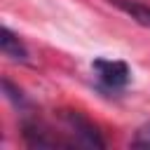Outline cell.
Here are the masks:
<instances>
[{
    "label": "cell",
    "mask_w": 150,
    "mask_h": 150,
    "mask_svg": "<svg viewBox=\"0 0 150 150\" xmlns=\"http://www.w3.org/2000/svg\"><path fill=\"white\" fill-rule=\"evenodd\" d=\"M91 68L96 73V80L110 91L124 89L131 80V68L120 59H96Z\"/></svg>",
    "instance_id": "cell-1"
},
{
    "label": "cell",
    "mask_w": 150,
    "mask_h": 150,
    "mask_svg": "<svg viewBox=\"0 0 150 150\" xmlns=\"http://www.w3.org/2000/svg\"><path fill=\"white\" fill-rule=\"evenodd\" d=\"M63 120H66V124L70 127L73 138H75L77 145H89V148H103V145H105V141L101 138L98 129H96L84 115L70 110V112H63Z\"/></svg>",
    "instance_id": "cell-2"
},
{
    "label": "cell",
    "mask_w": 150,
    "mask_h": 150,
    "mask_svg": "<svg viewBox=\"0 0 150 150\" xmlns=\"http://www.w3.org/2000/svg\"><path fill=\"white\" fill-rule=\"evenodd\" d=\"M0 49H2V54H5L9 61H19V63H26V61H28V49H26V45H23L21 38H19L12 28H7V26H2V30H0Z\"/></svg>",
    "instance_id": "cell-3"
},
{
    "label": "cell",
    "mask_w": 150,
    "mask_h": 150,
    "mask_svg": "<svg viewBox=\"0 0 150 150\" xmlns=\"http://www.w3.org/2000/svg\"><path fill=\"white\" fill-rule=\"evenodd\" d=\"M112 5H117L122 12H127L134 21H138L141 26H150V7L136 0H110Z\"/></svg>",
    "instance_id": "cell-4"
},
{
    "label": "cell",
    "mask_w": 150,
    "mask_h": 150,
    "mask_svg": "<svg viewBox=\"0 0 150 150\" xmlns=\"http://www.w3.org/2000/svg\"><path fill=\"white\" fill-rule=\"evenodd\" d=\"M131 143L138 145V148H150V124H143L136 131V136L131 138Z\"/></svg>",
    "instance_id": "cell-5"
}]
</instances>
